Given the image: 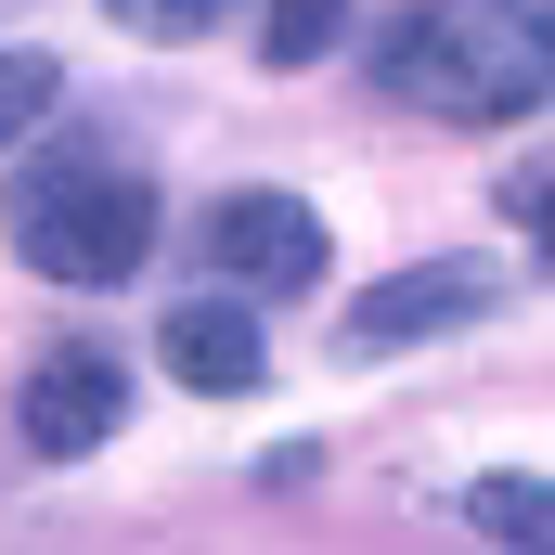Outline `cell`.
I'll return each instance as SVG.
<instances>
[{"mask_svg":"<svg viewBox=\"0 0 555 555\" xmlns=\"http://www.w3.org/2000/svg\"><path fill=\"white\" fill-rule=\"evenodd\" d=\"M375 78L452 130H504L555 104V0H426L375 39Z\"/></svg>","mask_w":555,"mask_h":555,"instance_id":"6da1fadb","label":"cell"},{"mask_svg":"<svg viewBox=\"0 0 555 555\" xmlns=\"http://www.w3.org/2000/svg\"><path fill=\"white\" fill-rule=\"evenodd\" d=\"M13 246L52 284H130L155 259V181L104 168V155H52L13 181Z\"/></svg>","mask_w":555,"mask_h":555,"instance_id":"7a4b0ae2","label":"cell"},{"mask_svg":"<svg viewBox=\"0 0 555 555\" xmlns=\"http://www.w3.org/2000/svg\"><path fill=\"white\" fill-rule=\"evenodd\" d=\"M117 426H130V362H117V349L65 336V349L26 362V388H13V439H26L39 465H78V452H104Z\"/></svg>","mask_w":555,"mask_h":555,"instance_id":"3957f363","label":"cell"},{"mask_svg":"<svg viewBox=\"0 0 555 555\" xmlns=\"http://www.w3.org/2000/svg\"><path fill=\"white\" fill-rule=\"evenodd\" d=\"M207 259L233 272V297H297V284H323V207L246 181V194L207 207Z\"/></svg>","mask_w":555,"mask_h":555,"instance_id":"277c9868","label":"cell"},{"mask_svg":"<svg viewBox=\"0 0 555 555\" xmlns=\"http://www.w3.org/2000/svg\"><path fill=\"white\" fill-rule=\"evenodd\" d=\"M504 284L478 272V259H414V272L362 284L349 297V349H414V336H452V323H478Z\"/></svg>","mask_w":555,"mask_h":555,"instance_id":"5b68a950","label":"cell"},{"mask_svg":"<svg viewBox=\"0 0 555 555\" xmlns=\"http://www.w3.org/2000/svg\"><path fill=\"white\" fill-rule=\"evenodd\" d=\"M155 349H168V375H181V388H207V401H233V388H259V375H272V336H259V310H246V297H181V310L155 323Z\"/></svg>","mask_w":555,"mask_h":555,"instance_id":"8992f818","label":"cell"},{"mask_svg":"<svg viewBox=\"0 0 555 555\" xmlns=\"http://www.w3.org/2000/svg\"><path fill=\"white\" fill-rule=\"evenodd\" d=\"M465 530L504 555H555V478H530V465H491L478 491H465Z\"/></svg>","mask_w":555,"mask_h":555,"instance_id":"52a82bcc","label":"cell"},{"mask_svg":"<svg viewBox=\"0 0 555 555\" xmlns=\"http://www.w3.org/2000/svg\"><path fill=\"white\" fill-rule=\"evenodd\" d=\"M336 39H349V0H272V13H259V65H272V78L323 65Z\"/></svg>","mask_w":555,"mask_h":555,"instance_id":"ba28073f","label":"cell"},{"mask_svg":"<svg viewBox=\"0 0 555 555\" xmlns=\"http://www.w3.org/2000/svg\"><path fill=\"white\" fill-rule=\"evenodd\" d=\"M52 104H65V65H52V52H0V155L39 130Z\"/></svg>","mask_w":555,"mask_h":555,"instance_id":"9c48e42d","label":"cell"},{"mask_svg":"<svg viewBox=\"0 0 555 555\" xmlns=\"http://www.w3.org/2000/svg\"><path fill=\"white\" fill-rule=\"evenodd\" d=\"M504 220L530 233V259L555 272V155H530V168H504Z\"/></svg>","mask_w":555,"mask_h":555,"instance_id":"30bf717a","label":"cell"},{"mask_svg":"<svg viewBox=\"0 0 555 555\" xmlns=\"http://www.w3.org/2000/svg\"><path fill=\"white\" fill-rule=\"evenodd\" d=\"M104 13H117L130 39H194V26H207L220 0H104Z\"/></svg>","mask_w":555,"mask_h":555,"instance_id":"8fae6325","label":"cell"}]
</instances>
